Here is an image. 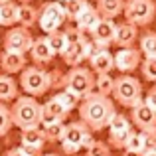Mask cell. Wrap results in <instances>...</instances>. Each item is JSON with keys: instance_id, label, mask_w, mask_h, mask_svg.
I'll return each mask as SVG.
<instances>
[{"instance_id": "6da1fadb", "label": "cell", "mask_w": 156, "mask_h": 156, "mask_svg": "<svg viewBox=\"0 0 156 156\" xmlns=\"http://www.w3.org/2000/svg\"><path fill=\"white\" fill-rule=\"evenodd\" d=\"M79 117L91 130H103L109 126L111 119L115 117V103L109 97L101 95V93L93 91L87 97H83L79 103Z\"/></svg>"}, {"instance_id": "7a4b0ae2", "label": "cell", "mask_w": 156, "mask_h": 156, "mask_svg": "<svg viewBox=\"0 0 156 156\" xmlns=\"http://www.w3.org/2000/svg\"><path fill=\"white\" fill-rule=\"evenodd\" d=\"M10 113H12V122H14V126H18L20 130L34 129V126L42 125V105L32 95L18 97V99L14 101V105L10 107Z\"/></svg>"}, {"instance_id": "3957f363", "label": "cell", "mask_w": 156, "mask_h": 156, "mask_svg": "<svg viewBox=\"0 0 156 156\" xmlns=\"http://www.w3.org/2000/svg\"><path fill=\"white\" fill-rule=\"evenodd\" d=\"M113 97L119 105L129 107L133 109L134 105H138L142 99V83L136 77L129 75V73H122L121 77L115 79V89H113Z\"/></svg>"}, {"instance_id": "277c9868", "label": "cell", "mask_w": 156, "mask_h": 156, "mask_svg": "<svg viewBox=\"0 0 156 156\" xmlns=\"http://www.w3.org/2000/svg\"><path fill=\"white\" fill-rule=\"evenodd\" d=\"M91 142H93L91 129L83 121L65 125V133L61 138V150L65 154H77L81 148H87Z\"/></svg>"}, {"instance_id": "5b68a950", "label": "cell", "mask_w": 156, "mask_h": 156, "mask_svg": "<svg viewBox=\"0 0 156 156\" xmlns=\"http://www.w3.org/2000/svg\"><path fill=\"white\" fill-rule=\"evenodd\" d=\"M20 87L24 89L26 95L32 97H42L44 93H48L51 89V79H50V71L42 67L30 65L20 73Z\"/></svg>"}, {"instance_id": "8992f818", "label": "cell", "mask_w": 156, "mask_h": 156, "mask_svg": "<svg viewBox=\"0 0 156 156\" xmlns=\"http://www.w3.org/2000/svg\"><path fill=\"white\" fill-rule=\"evenodd\" d=\"M63 89H69L73 91L77 97H87L89 93L95 91V73L91 71L89 67H71L67 73H65V87Z\"/></svg>"}, {"instance_id": "52a82bcc", "label": "cell", "mask_w": 156, "mask_h": 156, "mask_svg": "<svg viewBox=\"0 0 156 156\" xmlns=\"http://www.w3.org/2000/svg\"><path fill=\"white\" fill-rule=\"evenodd\" d=\"M125 20L134 26L142 28L148 26L156 16V2L154 0H125Z\"/></svg>"}, {"instance_id": "ba28073f", "label": "cell", "mask_w": 156, "mask_h": 156, "mask_svg": "<svg viewBox=\"0 0 156 156\" xmlns=\"http://www.w3.org/2000/svg\"><path fill=\"white\" fill-rule=\"evenodd\" d=\"M65 20H67V16H65L63 4H61L59 0H55V2H46L38 10V26L44 34L57 32L63 26Z\"/></svg>"}, {"instance_id": "9c48e42d", "label": "cell", "mask_w": 156, "mask_h": 156, "mask_svg": "<svg viewBox=\"0 0 156 156\" xmlns=\"http://www.w3.org/2000/svg\"><path fill=\"white\" fill-rule=\"evenodd\" d=\"M32 44H34V38L30 34V28L12 26L4 34V50H8V51L26 53L32 50Z\"/></svg>"}, {"instance_id": "30bf717a", "label": "cell", "mask_w": 156, "mask_h": 156, "mask_svg": "<svg viewBox=\"0 0 156 156\" xmlns=\"http://www.w3.org/2000/svg\"><path fill=\"white\" fill-rule=\"evenodd\" d=\"M109 142L115 146V148H125L126 144V138H129V134L133 133V129H130V121L125 117V115L121 113H115V117L111 119L109 122Z\"/></svg>"}, {"instance_id": "8fae6325", "label": "cell", "mask_w": 156, "mask_h": 156, "mask_svg": "<svg viewBox=\"0 0 156 156\" xmlns=\"http://www.w3.org/2000/svg\"><path fill=\"white\" fill-rule=\"evenodd\" d=\"M142 63V53L136 48H121L115 53V67L121 73H133Z\"/></svg>"}, {"instance_id": "7c38bea8", "label": "cell", "mask_w": 156, "mask_h": 156, "mask_svg": "<svg viewBox=\"0 0 156 156\" xmlns=\"http://www.w3.org/2000/svg\"><path fill=\"white\" fill-rule=\"evenodd\" d=\"M115 34H117V24L111 18H101L97 26L91 30V40L103 50H109V46L115 42Z\"/></svg>"}, {"instance_id": "4fadbf2b", "label": "cell", "mask_w": 156, "mask_h": 156, "mask_svg": "<svg viewBox=\"0 0 156 156\" xmlns=\"http://www.w3.org/2000/svg\"><path fill=\"white\" fill-rule=\"evenodd\" d=\"M130 121L140 130H152L156 129V109H152L148 103L140 101L130 109Z\"/></svg>"}, {"instance_id": "5bb4252c", "label": "cell", "mask_w": 156, "mask_h": 156, "mask_svg": "<svg viewBox=\"0 0 156 156\" xmlns=\"http://www.w3.org/2000/svg\"><path fill=\"white\" fill-rule=\"evenodd\" d=\"M20 142H22V148H26L30 154H40L46 144V136H44V130L40 126H34V129H24L22 134H20Z\"/></svg>"}, {"instance_id": "9a60e30c", "label": "cell", "mask_w": 156, "mask_h": 156, "mask_svg": "<svg viewBox=\"0 0 156 156\" xmlns=\"http://www.w3.org/2000/svg\"><path fill=\"white\" fill-rule=\"evenodd\" d=\"M26 61V53H18V51H8L4 50L0 53V67L4 73L8 75H14V73H22L28 67Z\"/></svg>"}, {"instance_id": "2e32d148", "label": "cell", "mask_w": 156, "mask_h": 156, "mask_svg": "<svg viewBox=\"0 0 156 156\" xmlns=\"http://www.w3.org/2000/svg\"><path fill=\"white\" fill-rule=\"evenodd\" d=\"M69 111L57 101V97H51L42 105V125H50V122H63Z\"/></svg>"}, {"instance_id": "e0dca14e", "label": "cell", "mask_w": 156, "mask_h": 156, "mask_svg": "<svg viewBox=\"0 0 156 156\" xmlns=\"http://www.w3.org/2000/svg\"><path fill=\"white\" fill-rule=\"evenodd\" d=\"M138 40V26L130 22H122V24H117V34H115V46L121 50V48H133L134 42Z\"/></svg>"}, {"instance_id": "ac0fdd59", "label": "cell", "mask_w": 156, "mask_h": 156, "mask_svg": "<svg viewBox=\"0 0 156 156\" xmlns=\"http://www.w3.org/2000/svg\"><path fill=\"white\" fill-rule=\"evenodd\" d=\"M89 65H91V71L95 73V75L111 73L115 69V55L109 50H97L89 57Z\"/></svg>"}, {"instance_id": "d6986e66", "label": "cell", "mask_w": 156, "mask_h": 156, "mask_svg": "<svg viewBox=\"0 0 156 156\" xmlns=\"http://www.w3.org/2000/svg\"><path fill=\"white\" fill-rule=\"evenodd\" d=\"M30 57L34 63L38 65H46L55 57V51L51 50V46L48 44V38H36L34 44H32V50H30Z\"/></svg>"}, {"instance_id": "ffe728a7", "label": "cell", "mask_w": 156, "mask_h": 156, "mask_svg": "<svg viewBox=\"0 0 156 156\" xmlns=\"http://www.w3.org/2000/svg\"><path fill=\"white\" fill-rule=\"evenodd\" d=\"M99 20H101L99 10H97L95 6H91V4H89V6L75 18V28H79L83 34H91V30L97 26V22H99Z\"/></svg>"}, {"instance_id": "44dd1931", "label": "cell", "mask_w": 156, "mask_h": 156, "mask_svg": "<svg viewBox=\"0 0 156 156\" xmlns=\"http://www.w3.org/2000/svg\"><path fill=\"white\" fill-rule=\"evenodd\" d=\"M85 42H87V38L83 42H77V44H67V48L61 53V59L67 65H71V67L81 65L83 59H87V55H85Z\"/></svg>"}, {"instance_id": "7402d4cb", "label": "cell", "mask_w": 156, "mask_h": 156, "mask_svg": "<svg viewBox=\"0 0 156 156\" xmlns=\"http://www.w3.org/2000/svg\"><path fill=\"white\" fill-rule=\"evenodd\" d=\"M18 99V81L8 73L0 75V103H10Z\"/></svg>"}, {"instance_id": "603a6c76", "label": "cell", "mask_w": 156, "mask_h": 156, "mask_svg": "<svg viewBox=\"0 0 156 156\" xmlns=\"http://www.w3.org/2000/svg\"><path fill=\"white\" fill-rule=\"evenodd\" d=\"M18 24V4L12 0H0V26L12 28Z\"/></svg>"}, {"instance_id": "cb8c5ba5", "label": "cell", "mask_w": 156, "mask_h": 156, "mask_svg": "<svg viewBox=\"0 0 156 156\" xmlns=\"http://www.w3.org/2000/svg\"><path fill=\"white\" fill-rule=\"evenodd\" d=\"M95 8L99 10L101 18H117L125 10V0H97Z\"/></svg>"}, {"instance_id": "d4e9b609", "label": "cell", "mask_w": 156, "mask_h": 156, "mask_svg": "<svg viewBox=\"0 0 156 156\" xmlns=\"http://www.w3.org/2000/svg\"><path fill=\"white\" fill-rule=\"evenodd\" d=\"M38 24V10L32 4H20L18 6V26L32 28Z\"/></svg>"}, {"instance_id": "484cf974", "label": "cell", "mask_w": 156, "mask_h": 156, "mask_svg": "<svg viewBox=\"0 0 156 156\" xmlns=\"http://www.w3.org/2000/svg\"><path fill=\"white\" fill-rule=\"evenodd\" d=\"M138 50L144 57H154L156 55V32H144L138 38Z\"/></svg>"}, {"instance_id": "4316f807", "label": "cell", "mask_w": 156, "mask_h": 156, "mask_svg": "<svg viewBox=\"0 0 156 156\" xmlns=\"http://www.w3.org/2000/svg\"><path fill=\"white\" fill-rule=\"evenodd\" d=\"M44 130V136L48 142H61L65 133V125L63 122H50V125H40Z\"/></svg>"}, {"instance_id": "83f0119b", "label": "cell", "mask_w": 156, "mask_h": 156, "mask_svg": "<svg viewBox=\"0 0 156 156\" xmlns=\"http://www.w3.org/2000/svg\"><path fill=\"white\" fill-rule=\"evenodd\" d=\"M61 4H63V10H65L67 20H73V22H75L77 16L89 6V0H63Z\"/></svg>"}, {"instance_id": "f1b7e54d", "label": "cell", "mask_w": 156, "mask_h": 156, "mask_svg": "<svg viewBox=\"0 0 156 156\" xmlns=\"http://www.w3.org/2000/svg\"><path fill=\"white\" fill-rule=\"evenodd\" d=\"M113 89H115V79L111 77V73L95 75V91L97 93L109 97V95H113Z\"/></svg>"}, {"instance_id": "f546056e", "label": "cell", "mask_w": 156, "mask_h": 156, "mask_svg": "<svg viewBox=\"0 0 156 156\" xmlns=\"http://www.w3.org/2000/svg\"><path fill=\"white\" fill-rule=\"evenodd\" d=\"M55 97H57V101H59V103L69 111V113H71L75 107H79V103H81V97H77L75 93L69 91V89H61V91L57 93Z\"/></svg>"}, {"instance_id": "4dcf8cb0", "label": "cell", "mask_w": 156, "mask_h": 156, "mask_svg": "<svg viewBox=\"0 0 156 156\" xmlns=\"http://www.w3.org/2000/svg\"><path fill=\"white\" fill-rule=\"evenodd\" d=\"M48 38V44L51 46V50L55 51V55H61L63 53V50L67 48V40H65V34L63 32H51V34H46Z\"/></svg>"}, {"instance_id": "1f68e13d", "label": "cell", "mask_w": 156, "mask_h": 156, "mask_svg": "<svg viewBox=\"0 0 156 156\" xmlns=\"http://www.w3.org/2000/svg\"><path fill=\"white\" fill-rule=\"evenodd\" d=\"M140 71H142V77H144L146 81L156 83V55L154 57H144V59H142Z\"/></svg>"}, {"instance_id": "d6a6232c", "label": "cell", "mask_w": 156, "mask_h": 156, "mask_svg": "<svg viewBox=\"0 0 156 156\" xmlns=\"http://www.w3.org/2000/svg\"><path fill=\"white\" fill-rule=\"evenodd\" d=\"M12 113L10 109L6 107V103H0V138L4 136V134H8V130L12 129Z\"/></svg>"}, {"instance_id": "836d02e7", "label": "cell", "mask_w": 156, "mask_h": 156, "mask_svg": "<svg viewBox=\"0 0 156 156\" xmlns=\"http://www.w3.org/2000/svg\"><path fill=\"white\" fill-rule=\"evenodd\" d=\"M140 133H142V154L156 152V129L140 130Z\"/></svg>"}, {"instance_id": "e575fe53", "label": "cell", "mask_w": 156, "mask_h": 156, "mask_svg": "<svg viewBox=\"0 0 156 156\" xmlns=\"http://www.w3.org/2000/svg\"><path fill=\"white\" fill-rule=\"evenodd\" d=\"M87 156H111V148L101 140H93L87 146Z\"/></svg>"}, {"instance_id": "d590c367", "label": "cell", "mask_w": 156, "mask_h": 156, "mask_svg": "<svg viewBox=\"0 0 156 156\" xmlns=\"http://www.w3.org/2000/svg\"><path fill=\"white\" fill-rule=\"evenodd\" d=\"M126 150H134V152H142V133H130L129 138H126Z\"/></svg>"}, {"instance_id": "8d00e7d4", "label": "cell", "mask_w": 156, "mask_h": 156, "mask_svg": "<svg viewBox=\"0 0 156 156\" xmlns=\"http://www.w3.org/2000/svg\"><path fill=\"white\" fill-rule=\"evenodd\" d=\"M65 34V40H67V44H77V42H83L85 38H87V34H83V32L79 30V28H67V30L63 32Z\"/></svg>"}, {"instance_id": "74e56055", "label": "cell", "mask_w": 156, "mask_h": 156, "mask_svg": "<svg viewBox=\"0 0 156 156\" xmlns=\"http://www.w3.org/2000/svg\"><path fill=\"white\" fill-rule=\"evenodd\" d=\"M50 79H51V89L65 87V73H61L59 69H53V71H50Z\"/></svg>"}, {"instance_id": "f35d334b", "label": "cell", "mask_w": 156, "mask_h": 156, "mask_svg": "<svg viewBox=\"0 0 156 156\" xmlns=\"http://www.w3.org/2000/svg\"><path fill=\"white\" fill-rule=\"evenodd\" d=\"M4 156H34V154H30L26 148L18 146V148H10V150H6V152H4Z\"/></svg>"}, {"instance_id": "ab89813d", "label": "cell", "mask_w": 156, "mask_h": 156, "mask_svg": "<svg viewBox=\"0 0 156 156\" xmlns=\"http://www.w3.org/2000/svg\"><path fill=\"white\" fill-rule=\"evenodd\" d=\"M144 103H148L152 109H156V85L152 89H150L148 93H146V97H144Z\"/></svg>"}, {"instance_id": "60d3db41", "label": "cell", "mask_w": 156, "mask_h": 156, "mask_svg": "<svg viewBox=\"0 0 156 156\" xmlns=\"http://www.w3.org/2000/svg\"><path fill=\"white\" fill-rule=\"evenodd\" d=\"M122 156H142V152H134V150H126V148H125Z\"/></svg>"}, {"instance_id": "b9f144b4", "label": "cell", "mask_w": 156, "mask_h": 156, "mask_svg": "<svg viewBox=\"0 0 156 156\" xmlns=\"http://www.w3.org/2000/svg\"><path fill=\"white\" fill-rule=\"evenodd\" d=\"M20 2H22V4H30L32 0H20Z\"/></svg>"}, {"instance_id": "7bdbcfd3", "label": "cell", "mask_w": 156, "mask_h": 156, "mask_svg": "<svg viewBox=\"0 0 156 156\" xmlns=\"http://www.w3.org/2000/svg\"><path fill=\"white\" fill-rule=\"evenodd\" d=\"M142 156H156V152H148V154H142Z\"/></svg>"}, {"instance_id": "ee69618b", "label": "cell", "mask_w": 156, "mask_h": 156, "mask_svg": "<svg viewBox=\"0 0 156 156\" xmlns=\"http://www.w3.org/2000/svg\"><path fill=\"white\" fill-rule=\"evenodd\" d=\"M44 156H59V154H53V152H50V154H44Z\"/></svg>"}, {"instance_id": "f6af8a7d", "label": "cell", "mask_w": 156, "mask_h": 156, "mask_svg": "<svg viewBox=\"0 0 156 156\" xmlns=\"http://www.w3.org/2000/svg\"><path fill=\"white\" fill-rule=\"evenodd\" d=\"M59 2H63V0H59Z\"/></svg>"}, {"instance_id": "bcb514c9", "label": "cell", "mask_w": 156, "mask_h": 156, "mask_svg": "<svg viewBox=\"0 0 156 156\" xmlns=\"http://www.w3.org/2000/svg\"><path fill=\"white\" fill-rule=\"evenodd\" d=\"M0 44H2V42H0Z\"/></svg>"}]
</instances>
